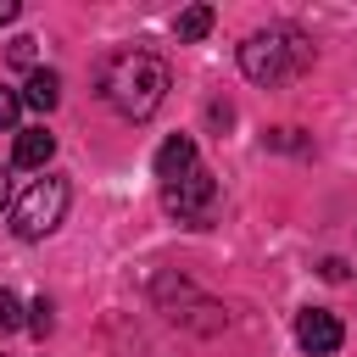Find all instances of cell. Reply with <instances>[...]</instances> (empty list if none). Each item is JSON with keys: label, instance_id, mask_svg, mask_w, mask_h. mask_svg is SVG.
<instances>
[{"label": "cell", "instance_id": "cell-5", "mask_svg": "<svg viewBox=\"0 0 357 357\" xmlns=\"http://www.w3.org/2000/svg\"><path fill=\"white\" fill-rule=\"evenodd\" d=\"M296 340H301V351H307V357H335V351H340V340H346V329H340V318H335V312L307 307V312L296 318Z\"/></svg>", "mask_w": 357, "mask_h": 357}, {"label": "cell", "instance_id": "cell-1", "mask_svg": "<svg viewBox=\"0 0 357 357\" xmlns=\"http://www.w3.org/2000/svg\"><path fill=\"white\" fill-rule=\"evenodd\" d=\"M167 61L151 56V50H117L100 61V100L128 117V123H145L162 100H167Z\"/></svg>", "mask_w": 357, "mask_h": 357}, {"label": "cell", "instance_id": "cell-10", "mask_svg": "<svg viewBox=\"0 0 357 357\" xmlns=\"http://www.w3.org/2000/svg\"><path fill=\"white\" fill-rule=\"evenodd\" d=\"M17 324H22V307H17V296L0 284V335H6V329H17Z\"/></svg>", "mask_w": 357, "mask_h": 357}, {"label": "cell", "instance_id": "cell-11", "mask_svg": "<svg viewBox=\"0 0 357 357\" xmlns=\"http://www.w3.org/2000/svg\"><path fill=\"white\" fill-rule=\"evenodd\" d=\"M17 112H22V95L17 89H0V128H17Z\"/></svg>", "mask_w": 357, "mask_h": 357}, {"label": "cell", "instance_id": "cell-4", "mask_svg": "<svg viewBox=\"0 0 357 357\" xmlns=\"http://www.w3.org/2000/svg\"><path fill=\"white\" fill-rule=\"evenodd\" d=\"M212 201H218V184H212L206 167H195V173L178 178V184H162V206H167L173 218H184V223H206V218H212Z\"/></svg>", "mask_w": 357, "mask_h": 357}, {"label": "cell", "instance_id": "cell-8", "mask_svg": "<svg viewBox=\"0 0 357 357\" xmlns=\"http://www.w3.org/2000/svg\"><path fill=\"white\" fill-rule=\"evenodd\" d=\"M22 100H28L33 112H50V106L61 100V78H56V73H33L28 89H22Z\"/></svg>", "mask_w": 357, "mask_h": 357}, {"label": "cell", "instance_id": "cell-3", "mask_svg": "<svg viewBox=\"0 0 357 357\" xmlns=\"http://www.w3.org/2000/svg\"><path fill=\"white\" fill-rule=\"evenodd\" d=\"M67 201H73V184H67V178H56V173L33 178V184L17 195V206H11L17 240H45V234L67 218Z\"/></svg>", "mask_w": 357, "mask_h": 357}, {"label": "cell", "instance_id": "cell-12", "mask_svg": "<svg viewBox=\"0 0 357 357\" xmlns=\"http://www.w3.org/2000/svg\"><path fill=\"white\" fill-rule=\"evenodd\" d=\"M28 329H33V335H50V301H45V296L33 301V318H28Z\"/></svg>", "mask_w": 357, "mask_h": 357}, {"label": "cell", "instance_id": "cell-6", "mask_svg": "<svg viewBox=\"0 0 357 357\" xmlns=\"http://www.w3.org/2000/svg\"><path fill=\"white\" fill-rule=\"evenodd\" d=\"M201 162H195V139L190 134H173L162 151H156V178L162 184H178V178H190Z\"/></svg>", "mask_w": 357, "mask_h": 357}, {"label": "cell", "instance_id": "cell-2", "mask_svg": "<svg viewBox=\"0 0 357 357\" xmlns=\"http://www.w3.org/2000/svg\"><path fill=\"white\" fill-rule=\"evenodd\" d=\"M307 61H312V45H307V33H296V28H262V33H251V39L240 45V73H245L251 84H284V78H296Z\"/></svg>", "mask_w": 357, "mask_h": 357}, {"label": "cell", "instance_id": "cell-14", "mask_svg": "<svg viewBox=\"0 0 357 357\" xmlns=\"http://www.w3.org/2000/svg\"><path fill=\"white\" fill-rule=\"evenodd\" d=\"M0 22H17V0H0Z\"/></svg>", "mask_w": 357, "mask_h": 357}, {"label": "cell", "instance_id": "cell-15", "mask_svg": "<svg viewBox=\"0 0 357 357\" xmlns=\"http://www.w3.org/2000/svg\"><path fill=\"white\" fill-rule=\"evenodd\" d=\"M11 201V178H6V167H0V206Z\"/></svg>", "mask_w": 357, "mask_h": 357}, {"label": "cell", "instance_id": "cell-7", "mask_svg": "<svg viewBox=\"0 0 357 357\" xmlns=\"http://www.w3.org/2000/svg\"><path fill=\"white\" fill-rule=\"evenodd\" d=\"M50 156H56V134L50 128H22L17 134V151H11L17 167H45Z\"/></svg>", "mask_w": 357, "mask_h": 357}, {"label": "cell", "instance_id": "cell-13", "mask_svg": "<svg viewBox=\"0 0 357 357\" xmlns=\"http://www.w3.org/2000/svg\"><path fill=\"white\" fill-rule=\"evenodd\" d=\"M33 45H39V39H17V45H11V61H33Z\"/></svg>", "mask_w": 357, "mask_h": 357}, {"label": "cell", "instance_id": "cell-9", "mask_svg": "<svg viewBox=\"0 0 357 357\" xmlns=\"http://www.w3.org/2000/svg\"><path fill=\"white\" fill-rule=\"evenodd\" d=\"M206 28H212V6H190V11H178V22H173L178 45H195V39H206Z\"/></svg>", "mask_w": 357, "mask_h": 357}]
</instances>
